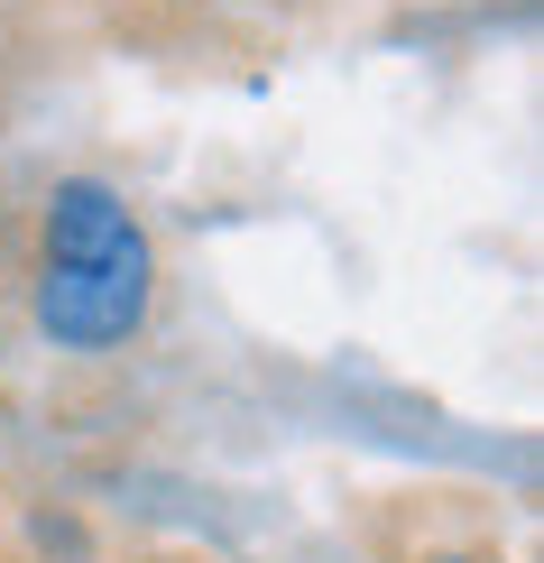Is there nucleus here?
Returning <instances> with one entry per match:
<instances>
[{
    "label": "nucleus",
    "instance_id": "f257e3e1",
    "mask_svg": "<svg viewBox=\"0 0 544 563\" xmlns=\"http://www.w3.org/2000/svg\"><path fill=\"white\" fill-rule=\"evenodd\" d=\"M157 260L148 231L102 176H65L46 195V268H37V323L65 351H111L148 323Z\"/></svg>",
    "mask_w": 544,
    "mask_h": 563
},
{
    "label": "nucleus",
    "instance_id": "f03ea898",
    "mask_svg": "<svg viewBox=\"0 0 544 563\" xmlns=\"http://www.w3.org/2000/svg\"><path fill=\"white\" fill-rule=\"evenodd\" d=\"M443 563H470V554H443Z\"/></svg>",
    "mask_w": 544,
    "mask_h": 563
}]
</instances>
